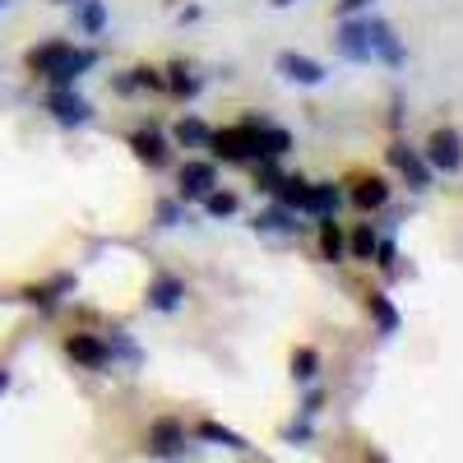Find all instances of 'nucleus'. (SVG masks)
I'll return each mask as SVG.
<instances>
[{
    "mask_svg": "<svg viewBox=\"0 0 463 463\" xmlns=\"http://www.w3.org/2000/svg\"><path fill=\"white\" fill-rule=\"evenodd\" d=\"M209 148H213V158H222V163H246V158H260V153H255V116H246L241 126L213 130V135H209Z\"/></svg>",
    "mask_w": 463,
    "mask_h": 463,
    "instance_id": "obj_1",
    "label": "nucleus"
},
{
    "mask_svg": "<svg viewBox=\"0 0 463 463\" xmlns=\"http://www.w3.org/2000/svg\"><path fill=\"white\" fill-rule=\"evenodd\" d=\"M334 47H338V56H343V61H353V65L375 61V56H371V19L347 14V19L338 24V33H334Z\"/></svg>",
    "mask_w": 463,
    "mask_h": 463,
    "instance_id": "obj_2",
    "label": "nucleus"
},
{
    "mask_svg": "<svg viewBox=\"0 0 463 463\" xmlns=\"http://www.w3.org/2000/svg\"><path fill=\"white\" fill-rule=\"evenodd\" d=\"M47 111H52V121H56V126H65V130H74V126H89V121H93V107H89V98H80L74 89H52Z\"/></svg>",
    "mask_w": 463,
    "mask_h": 463,
    "instance_id": "obj_3",
    "label": "nucleus"
},
{
    "mask_svg": "<svg viewBox=\"0 0 463 463\" xmlns=\"http://www.w3.org/2000/svg\"><path fill=\"white\" fill-rule=\"evenodd\" d=\"M274 70L283 74L288 84H301V89H320L325 84V65L311 61V56H301V52H279Z\"/></svg>",
    "mask_w": 463,
    "mask_h": 463,
    "instance_id": "obj_4",
    "label": "nucleus"
},
{
    "mask_svg": "<svg viewBox=\"0 0 463 463\" xmlns=\"http://www.w3.org/2000/svg\"><path fill=\"white\" fill-rule=\"evenodd\" d=\"M427 163H431V172H458L463 167V139H458V130H436L431 139H427Z\"/></svg>",
    "mask_w": 463,
    "mask_h": 463,
    "instance_id": "obj_5",
    "label": "nucleus"
},
{
    "mask_svg": "<svg viewBox=\"0 0 463 463\" xmlns=\"http://www.w3.org/2000/svg\"><path fill=\"white\" fill-rule=\"evenodd\" d=\"M93 65H98V52H93V47H65V56L52 65L47 80H52L56 89H74V80H80V74H89Z\"/></svg>",
    "mask_w": 463,
    "mask_h": 463,
    "instance_id": "obj_6",
    "label": "nucleus"
},
{
    "mask_svg": "<svg viewBox=\"0 0 463 463\" xmlns=\"http://www.w3.org/2000/svg\"><path fill=\"white\" fill-rule=\"evenodd\" d=\"M390 163L399 167V176H403L412 190H427V185H431V163L421 158L417 148H408V144H394V148H390Z\"/></svg>",
    "mask_w": 463,
    "mask_h": 463,
    "instance_id": "obj_7",
    "label": "nucleus"
},
{
    "mask_svg": "<svg viewBox=\"0 0 463 463\" xmlns=\"http://www.w3.org/2000/svg\"><path fill=\"white\" fill-rule=\"evenodd\" d=\"M148 454H158V458H181L185 454V427L172 417L163 421H153V431H148Z\"/></svg>",
    "mask_w": 463,
    "mask_h": 463,
    "instance_id": "obj_8",
    "label": "nucleus"
},
{
    "mask_svg": "<svg viewBox=\"0 0 463 463\" xmlns=\"http://www.w3.org/2000/svg\"><path fill=\"white\" fill-rule=\"evenodd\" d=\"M65 353L80 362V366H89V371H102V366L111 362V347H107V338H98V334H74V338H65Z\"/></svg>",
    "mask_w": 463,
    "mask_h": 463,
    "instance_id": "obj_9",
    "label": "nucleus"
},
{
    "mask_svg": "<svg viewBox=\"0 0 463 463\" xmlns=\"http://www.w3.org/2000/svg\"><path fill=\"white\" fill-rule=\"evenodd\" d=\"M371 56L384 61L390 70H399V65L408 61V52H403V43H399V33L384 24V19H371Z\"/></svg>",
    "mask_w": 463,
    "mask_h": 463,
    "instance_id": "obj_10",
    "label": "nucleus"
},
{
    "mask_svg": "<svg viewBox=\"0 0 463 463\" xmlns=\"http://www.w3.org/2000/svg\"><path fill=\"white\" fill-rule=\"evenodd\" d=\"M338 209V190L329 181H306L301 200H297V213H311V218H329Z\"/></svg>",
    "mask_w": 463,
    "mask_h": 463,
    "instance_id": "obj_11",
    "label": "nucleus"
},
{
    "mask_svg": "<svg viewBox=\"0 0 463 463\" xmlns=\"http://www.w3.org/2000/svg\"><path fill=\"white\" fill-rule=\"evenodd\" d=\"M218 185V167L213 163H185L181 167V200H204Z\"/></svg>",
    "mask_w": 463,
    "mask_h": 463,
    "instance_id": "obj_12",
    "label": "nucleus"
},
{
    "mask_svg": "<svg viewBox=\"0 0 463 463\" xmlns=\"http://www.w3.org/2000/svg\"><path fill=\"white\" fill-rule=\"evenodd\" d=\"M292 148V135L283 130V126H274V121H260L255 116V153L269 163V158H283V153Z\"/></svg>",
    "mask_w": 463,
    "mask_h": 463,
    "instance_id": "obj_13",
    "label": "nucleus"
},
{
    "mask_svg": "<svg viewBox=\"0 0 463 463\" xmlns=\"http://www.w3.org/2000/svg\"><path fill=\"white\" fill-rule=\"evenodd\" d=\"M181 297H185V283L172 279V274H163V279L148 283V297L144 301H148V311H163L167 316V311H176V306H181Z\"/></svg>",
    "mask_w": 463,
    "mask_h": 463,
    "instance_id": "obj_14",
    "label": "nucleus"
},
{
    "mask_svg": "<svg viewBox=\"0 0 463 463\" xmlns=\"http://www.w3.org/2000/svg\"><path fill=\"white\" fill-rule=\"evenodd\" d=\"M130 148H135V158L148 163V167H163L167 163V139L158 130H135L130 135Z\"/></svg>",
    "mask_w": 463,
    "mask_h": 463,
    "instance_id": "obj_15",
    "label": "nucleus"
},
{
    "mask_svg": "<svg viewBox=\"0 0 463 463\" xmlns=\"http://www.w3.org/2000/svg\"><path fill=\"white\" fill-rule=\"evenodd\" d=\"M366 311H371V320H375V329L384 334V338H390V334H399V311H394V301L390 297H384V292H371L366 297Z\"/></svg>",
    "mask_w": 463,
    "mask_h": 463,
    "instance_id": "obj_16",
    "label": "nucleus"
},
{
    "mask_svg": "<svg viewBox=\"0 0 463 463\" xmlns=\"http://www.w3.org/2000/svg\"><path fill=\"white\" fill-rule=\"evenodd\" d=\"M320 255H325L329 264L347 260V241H343V227L334 222V213H329V218H320Z\"/></svg>",
    "mask_w": 463,
    "mask_h": 463,
    "instance_id": "obj_17",
    "label": "nucleus"
},
{
    "mask_svg": "<svg viewBox=\"0 0 463 463\" xmlns=\"http://www.w3.org/2000/svg\"><path fill=\"white\" fill-rule=\"evenodd\" d=\"M200 440H209V445H222V449H232V454H255L246 436H237V431L218 427V421H204V427H200Z\"/></svg>",
    "mask_w": 463,
    "mask_h": 463,
    "instance_id": "obj_18",
    "label": "nucleus"
},
{
    "mask_svg": "<svg viewBox=\"0 0 463 463\" xmlns=\"http://www.w3.org/2000/svg\"><path fill=\"white\" fill-rule=\"evenodd\" d=\"M209 135H213V130L200 121V116H181L176 130H172V139H176V144H185V148H204V144H209Z\"/></svg>",
    "mask_w": 463,
    "mask_h": 463,
    "instance_id": "obj_19",
    "label": "nucleus"
},
{
    "mask_svg": "<svg viewBox=\"0 0 463 463\" xmlns=\"http://www.w3.org/2000/svg\"><path fill=\"white\" fill-rule=\"evenodd\" d=\"M65 47H70V43H43V47H33L24 61H28V70H33V74H43V80H47V74H52V65L65 56Z\"/></svg>",
    "mask_w": 463,
    "mask_h": 463,
    "instance_id": "obj_20",
    "label": "nucleus"
},
{
    "mask_svg": "<svg viewBox=\"0 0 463 463\" xmlns=\"http://www.w3.org/2000/svg\"><path fill=\"white\" fill-rule=\"evenodd\" d=\"M384 200H390V185H384L380 176H366V181H357V190H353V204H357V209H380Z\"/></svg>",
    "mask_w": 463,
    "mask_h": 463,
    "instance_id": "obj_21",
    "label": "nucleus"
},
{
    "mask_svg": "<svg viewBox=\"0 0 463 463\" xmlns=\"http://www.w3.org/2000/svg\"><path fill=\"white\" fill-rule=\"evenodd\" d=\"M255 227H260V232H297L301 222H297V209H288V204H274L269 213H260V218H255Z\"/></svg>",
    "mask_w": 463,
    "mask_h": 463,
    "instance_id": "obj_22",
    "label": "nucleus"
},
{
    "mask_svg": "<svg viewBox=\"0 0 463 463\" xmlns=\"http://www.w3.org/2000/svg\"><path fill=\"white\" fill-rule=\"evenodd\" d=\"M74 10H80L74 19H80V28H84L89 37H98V33L107 28V5H102V0H80Z\"/></svg>",
    "mask_w": 463,
    "mask_h": 463,
    "instance_id": "obj_23",
    "label": "nucleus"
},
{
    "mask_svg": "<svg viewBox=\"0 0 463 463\" xmlns=\"http://www.w3.org/2000/svg\"><path fill=\"white\" fill-rule=\"evenodd\" d=\"M316 375H320V353H316V347H297V353H292V380L311 384Z\"/></svg>",
    "mask_w": 463,
    "mask_h": 463,
    "instance_id": "obj_24",
    "label": "nucleus"
},
{
    "mask_svg": "<svg viewBox=\"0 0 463 463\" xmlns=\"http://www.w3.org/2000/svg\"><path fill=\"white\" fill-rule=\"evenodd\" d=\"M204 213H209V218H232V213H237V195L213 185L209 195H204Z\"/></svg>",
    "mask_w": 463,
    "mask_h": 463,
    "instance_id": "obj_25",
    "label": "nucleus"
},
{
    "mask_svg": "<svg viewBox=\"0 0 463 463\" xmlns=\"http://www.w3.org/2000/svg\"><path fill=\"white\" fill-rule=\"evenodd\" d=\"M167 89H172V93H181V98H195V93H200V80H195V74H190L185 65H172Z\"/></svg>",
    "mask_w": 463,
    "mask_h": 463,
    "instance_id": "obj_26",
    "label": "nucleus"
},
{
    "mask_svg": "<svg viewBox=\"0 0 463 463\" xmlns=\"http://www.w3.org/2000/svg\"><path fill=\"white\" fill-rule=\"evenodd\" d=\"M375 246H380V237H375V232H371V222L353 232V255H357V260H366V264H371V255H375Z\"/></svg>",
    "mask_w": 463,
    "mask_h": 463,
    "instance_id": "obj_27",
    "label": "nucleus"
},
{
    "mask_svg": "<svg viewBox=\"0 0 463 463\" xmlns=\"http://www.w3.org/2000/svg\"><path fill=\"white\" fill-rule=\"evenodd\" d=\"M371 260H375V264H380V269H390V274H394V260H399V255H394V241H380V246H375V255H371Z\"/></svg>",
    "mask_w": 463,
    "mask_h": 463,
    "instance_id": "obj_28",
    "label": "nucleus"
},
{
    "mask_svg": "<svg viewBox=\"0 0 463 463\" xmlns=\"http://www.w3.org/2000/svg\"><path fill=\"white\" fill-rule=\"evenodd\" d=\"M181 218H185V213H181V204H172V200H163V204H158V222H163V227H176Z\"/></svg>",
    "mask_w": 463,
    "mask_h": 463,
    "instance_id": "obj_29",
    "label": "nucleus"
},
{
    "mask_svg": "<svg viewBox=\"0 0 463 463\" xmlns=\"http://www.w3.org/2000/svg\"><path fill=\"white\" fill-rule=\"evenodd\" d=\"M338 19H347V14H362V10H371V0H338Z\"/></svg>",
    "mask_w": 463,
    "mask_h": 463,
    "instance_id": "obj_30",
    "label": "nucleus"
},
{
    "mask_svg": "<svg viewBox=\"0 0 463 463\" xmlns=\"http://www.w3.org/2000/svg\"><path fill=\"white\" fill-rule=\"evenodd\" d=\"M5 390H10V371H5V366H0V394H5Z\"/></svg>",
    "mask_w": 463,
    "mask_h": 463,
    "instance_id": "obj_31",
    "label": "nucleus"
},
{
    "mask_svg": "<svg viewBox=\"0 0 463 463\" xmlns=\"http://www.w3.org/2000/svg\"><path fill=\"white\" fill-rule=\"evenodd\" d=\"M269 5H279V10H288V5H297V0H269Z\"/></svg>",
    "mask_w": 463,
    "mask_h": 463,
    "instance_id": "obj_32",
    "label": "nucleus"
},
{
    "mask_svg": "<svg viewBox=\"0 0 463 463\" xmlns=\"http://www.w3.org/2000/svg\"><path fill=\"white\" fill-rule=\"evenodd\" d=\"M56 5H80V0H56Z\"/></svg>",
    "mask_w": 463,
    "mask_h": 463,
    "instance_id": "obj_33",
    "label": "nucleus"
},
{
    "mask_svg": "<svg viewBox=\"0 0 463 463\" xmlns=\"http://www.w3.org/2000/svg\"><path fill=\"white\" fill-rule=\"evenodd\" d=\"M5 5H10V0H0V10H5Z\"/></svg>",
    "mask_w": 463,
    "mask_h": 463,
    "instance_id": "obj_34",
    "label": "nucleus"
}]
</instances>
